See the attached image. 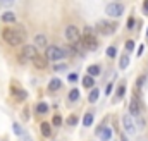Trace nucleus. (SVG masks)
I'll return each mask as SVG.
<instances>
[{
	"label": "nucleus",
	"instance_id": "f257e3e1",
	"mask_svg": "<svg viewBox=\"0 0 148 141\" xmlns=\"http://www.w3.org/2000/svg\"><path fill=\"white\" fill-rule=\"evenodd\" d=\"M2 38L5 43H9L10 47H17V45H23L24 43V38L26 33L19 28V29H14V28H5L2 31Z\"/></svg>",
	"mask_w": 148,
	"mask_h": 141
},
{
	"label": "nucleus",
	"instance_id": "f03ea898",
	"mask_svg": "<svg viewBox=\"0 0 148 141\" xmlns=\"http://www.w3.org/2000/svg\"><path fill=\"white\" fill-rule=\"evenodd\" d=\"M45 57H47L48 60H52V62H59V60H62V59L66 57V53H64V48L55 47V45H50V47H47Z\"/></svg>",
	"mask_w": 148,
	"mask_h": 141
},
{
	"label": "nucleus",
	"instance_id": "7ed1b4c3",
	"mask_svg": "<svg viewBox=\"0 0 148 141\" xmlns=\"http://www.w3.org/2000/svg\"><path fill=\"white\" fill-rule=\"evenodd\" d=\"M86 50H95L97 47H98V41H97V38L93 33H90V31H84V35L81 36V40H77Z\"/></svg>",
	"mask_w": 148,
	"mask_h": 141
},
{
	"label": "nucleus",
	"instance_id": "20e7f679",
	"mask_svg": "<svg viewBox=\"0 0 148 141\" xmlns=\"http://www.w3.org/2000/svg\"><path fill=\"white\" fill-rule=\"evenodd\" d=\"M36 47L35 45H24L21 53H19V62H26V60H31L35 55H36Z\"/></svg>",
	"mask_w": 148,
	"mask_h": 141
},
{
	"label": "nucleus",
	"instance_id": "39448f33",
	"mask_svg": "<svg viewBox=\"0 0 148 141\" xmlns=\"http://www.w3.org/2000/svg\"><path fill=\"white\" fill-rule=\"evenodd\" d=\"M115 28H117V24L112 23V21H98V23H97V29H98L102 35H112V33L115 31Z\"/></svg>",
	"mask_w": 148,
	"mask_h": 141
},
{
	"label": "nucleus",
	"instance_id": "423d86ee",
	"mask_svg": "<svg viewBox=\"0 0 148 141\" xmlns=\"http://www.w3.org/2000/svg\"><path fill=\"white\" fill-rule=\"evenodd\" d=\"M129 115H133V117L141 115V102H140V97L136 93H134V97H133V100L129 103Z\"/></svg>",
	"mask_w": 148,
	"mask_h": 141
},
{
	"label": "nucleus",
	"instance_id": "0eeeda50",
	"mask_svg": "<svg viewBox=\"0 0 148 141\" xmlns=\"http://www.w3.org/2000/svg\"><path fill=\"white\" fill-rule=\"evenodd\" d=\"M122 10H124V7H122L121 3H117V2L109 3V5L105 7V14H107V16H112V17H119V16L122 14Z\"/></svg>",
	"mask_w": 148,
	"mask_h": 141
},
{
	"label": "nucleus",
	"instance_id": "6e6552de",
	"mask_svg": "<svg viewBox=\"0 0 148 141\" xmlns=\"http://www.w3.org/2000/svg\"><path fill=\"white\" fill-rule=\"evenodd\" d=\"M64 35H66V38H67L69 41H73V43H76V41L81 38V33H79V29H77L76 26H67L66 31H64Z\"/></svg>",
	"mask_w": 148,
	"mask_h": 141
},
{
	"label": "nucleus",
	"instance_id": "1a4fd4ad",
	"mask_svg": "<svg viewBox=\"0 0 148 141\" xmlns=\"http://www.w3.org/2000/svg\"><path fill=\"white\" fill-rule=\"evenodd\" d=\"M122 124H124V129L127 131V133H136V124H134V119H133V115H124L122 117Z\"/></svg>",
	"mask_w": 148,
	"mask_h": 141
},
{
	"label": "nucleus",
	"instance_id": "9d476101",
	"mask_svg": "<svg viewBox=\"0 0 148 141\" xmlns=\"http://www.w3.org/2000/svg\"><path fill=\"white\" fill-rule=\"evenodd\" d=\"M31 62H33V66H35L36 69H45V67H47V64H48V59H47L45 55L36 53V55L31 59Z\"/></svg>",
	"mask_w": 148,
	"mask_h": 141
},
{
	"label": "nucleus",
	"instance_id": "9b49d317",
	"mask_svg": "<svg viewBox=\"0 0 148 141\" xmlns=\"http://www.w3.org/2000/svg\"><path fill=\"white\" fill-rule=\"evenodd\" d=\"M97 134L100 136L102 141H109L112 138V129L109 127V126H100V127L97 129Z\"/></svg>",
	"mask_w": 148,
	"mask_h": 141
},
{
	"label": "nucleus",
	"instance_id": "f8f14e48",
	"mask_svg": "<svg viewBox=\"0 0 148 141\" xmlns=\"http://www.w3.org/2000/svg\"><path fill=\"white\" fill-rule=\"evenodd\" d=\"M10 91L14 93V97H16L17 100H26V98H28V93H26L23 88H17V86H14V84L10 86Z\"/></svg>",
	"mask_w": 148,
	"mask_h": 141
},
{
	"label": "nucleus",
	"instance_id": "ddd939ff",
	"mask_svg": "<svg viewBox=\"0 0 148 141\" xmlns=\"http://www.w3.org/2000/svg\"><path fill=\"white\" fill-rule=\"evenodd\" d=\"M35 47H36V48H45V47H47V36L45 35L35 36Z\"/></svg>",
	"mask_w": 148,
	"mask_h": 141
},
{
	"label": "nucleus",
	"instance_id": "4468645a",
	"mask_svg": "<svg viewBox=\"0 0 148 141\" xmlns=\"http://www.w3.org/2000/svg\"><path fill=\"white\" fill-rule=\"evenodd\" d=\"M60 88H62V81L57 79V77H53V79L50 81V84H48V90H50V91H57V90H60Z\"/></svg>",
	"mask_w": 148,
	"mask_h": 141
},
{
	"label": "nucleus",
	"instance_id": "2eb2a0df",
	"mask_svg": "<svg viewBox=\"0 0 148 141\" xmlns=\"http://www.w3.org/2000/svg\"><path fill=\"white\" fill-rule=\"evenodd\" d=\"M40 129H41V134H43L45 138H48V136L52 134V126H50L48 122H41V124H40Z\"/></svg>",
	"mask_w": 148,
	"mask_h": 141
},
{
	"label": "nucleus",
	"instance_id": "dca6fc26",
	"mask_svg": "<svg viewBox=\"0 0 148 141\" xmlns=\"http://www.w3.org/2000/svg\"><path fill=\"white\" fill-rule=\"evenodd\" d=\"M2 21H3V23H14V21H16V14L10 12V10H7V12L2 14Z\"/></svg>",
	"mask_w": 148,
	"mask_h": 141
},
{
	"label": "nucleus",
	"instance_id": "f3484780",
	"mask_svg": "<svg viewBox=\"0 0 148 141\" xmlns=\"http://www.w3.org/2000/svg\"><path fill=\"white\" fill-rule=\"evenodd\" d=\"M91 124H93V114L91 112H86L84 117H83V126L84 127H90Z\"/></svg>",
	"mask_w": 148,
	"mask_h": 141
},
{
	"label": "nucleus",
	"instance_id": "a211bd4d",
	"mask_svg": "<svg viewBox=\"0 0 148 141\" xmlns=\"http://www.w3.org/2000/svg\"><path fill=\"white\" fill-rule=\"evenodd\" d=\"M98 97H100V90H98V88H95V90L90 93V97H88V102H90V103H95V102L98 100Z\"/></svg>",
	"mask_w": 148,
	"mask_h": 141
},
{
	"label": "nucleus",
	"instance_id": "6ab92c4d",
	"mask_svg": "<svg viewBox=\"0 0 148 141\" xmlns=\"http://www.w3.org/2000/svg\"><path fill=\"white\" fill-rule=\"evenodd\" d=\"M129 66V55H122L119 59V69H126Z\"/></svg>",
	"mask_w": 148,
	"mask_h": 141
},
{
	"label": "nucleus",
	"instance_id": "aec40b11",
	"mask_svg": "<svg viewBox=\"0 0 148 141\" xmlns=\"http://www.w3.org/2000/svg\"><path fill=\"white\" fill-rule=\"evenodd\" d=\"M83 84H84V88H93V84H95L93 76H84L83 77Z\"/></svg>",
	"mask_w": 148,
	"mask_h": 141
},
{
	"label": "nucleus",
	"instance_id": "412c9836",
	"mask_svg": "<svg viewBox=\"0 0 148 141\" xmlns=\"http://www.w3.org/2000/svg\"><path fill=\"white\" fill-rule=\"evenodd\" d=\"M47 112H48V105H47L45 102H40L36 105V114H41V115H43V114H47Z\"/></svg>",
	"mask_w": 148,
	"mask_h": 141
},
{
	"label": "nucleus",
	"instance_id": "4be33fe9",
	"mask_svg": "<svg viewBox=\"0 0 148 141\" xmlns=\"http://www.w3.org/2000/svg\"><path fill=\"white\" fill-rule=\"evenodd\" d=\"M124 95H126V84H119V88H117V91H115V100L122 98Z\"/></svg>",
	"mask_w": 148,
	"mask_h": 141
},
{
	"label": "nucleus",
	"instance_id": "5701e85b",
	"mask_svg": "<svg viewBox=\"0 0 148 141\" xmlns=\"http://www.w3.org/2000/svg\"><path fill=\"white\" fill-rule=\"evenodd\" d=\"M100 74V66H90L88 67V76H98Z\"/></svg>",
	"mask_w": 148,
	"mask_h": 141
},
{
	"label": "nucleus",
	"instance_id": "b1692460",
	"mask_svg": "<svg viewBox=\"0 0 148 141\" xmlns=\"http://www.w3.org/2000/svg\"><path fill=\"white\" fill-rule=\"evenodd\" d=\"M77 98H79V91L74 88V90H71V91H69V100H71V102H76Z\"/></svg>",
	"mask_w": 148,
	"mask_h": 141
},
{
	"label": "nucleus",
	"instance_id": "393cba45",
	"mask_svg": "<svg viewBox=\"0 0 148 141\" xmlns=\"http://www.w3.org/2000/svg\"><path fill=\"white\" fill-rule=\"evenodd\" d=\"M52 124L59 127V126L62 124V117H60V115H53V119H52Z\"/></svg>",
	"mask_w": 148,
	"mask_h": 141
},
{
	"label": "nucleus",
	"instance_id": "a878e982",
	"mask_svg": "<svg viewBox=\"0 0 148 141\" xmlns=\"http://www.w3.org/2000/svg\"><path fill=\"white\" fill-rule=\"evenodd\" d=\"M115 53H117V50H115V47H109L107 48V57H115Z\"/></svg>",
	"mask_w": 148,
	"mask_h": 141
},
{
	"label": "nucleus",
	"instance_id": "bb28decb",
	"mask_svg": "<svg viewBox=\"0 0 148 141\" xmlns=\"http://www.w3.org/2000/svg\"><path fill=\"white\" fill-rule=\"evenodd\" d=\"M76 124H77V117H74V115L67 117V126H76Z\"/></svg>",
	"mask_w": 148,
	"mask_h": 141
},
{
	"label": "nucleus",
	"instance_id": "cd10ccee",
	"mask_svg": "<svg viewBox=\"0 0 148 141\" xmlns=\"http://www.w3.org/2000/svg\"><path fill=\"white\" fill-rule=\"evenodd\" d=\"M126 48L131 52V50L134 48V41H133V40H127V41H126Z\"/></svg>",
	"mask_w": 148,
	"mask_h": 141
},
{
	"label": "nucleus",
	"instance_id": "c85d7f7f",
	"mask_svg": "<svg viewBox=\"0 0 148 141\" xmlns=\"http://www.w3.org/2000/svg\"><path fill=\"white\" fill-rule=\"evenodd\" d=\"M12 126H14V133H16V134H23V129H21L19 124H12Z\"/></svg>",
	"mask_w": 148,
	"mask_h": 141
},
{
	"label": "nucleus",
	"instance_id": "c756f323",
	"mask_svg": "<svg viewBox=\"0 0 148 141\" xmlns=\"http://www.w3.org/2000/svg\"><path fill=\"white\" fill-rule=\"evenodd\" d=\"M112 90H114V86H112V83H109V84H107V88H105V93H107V95H110Z\"/></svg>",
	"mask_w": 148,
	"mask_h": 141
},
{
	"label": "nucleus",
	"instance_id": "7c9ffc66",
	"mask_svg": "<svg viewBox=\"0 0 148 141\" xmlns=\"http://www.w3.org/2000/svg\"><path fill=\"white\" fill-rule=\"evenodd\" d=\"M53 69L55 70H64L66 69V66H64V64H57V66H53Z\"/></svg>",
	"mask_w": 148,
	"mask_h": 141
},
{
	"label": "nucleus",
	"instance_id": "2f4dec72",
	"mask_svg": "<svg viewBox=\"0 0 148 141\" xmlns=\"http://www.w3.org/2000/svg\"><path fill=\"white\" fill-rule=\"evenodd\" d=\"M0 3H2V5H12L14 0H0Z\"/></svg>",
	"mask_w": 148,
	"mask_h": 141
},
{
	"label": "nucleus",
	"instance_id": "473e14b6",
	"mask_svg": "<svg viewBox=\"0 0 148 141\" xmlns=\"http://www.w3.org/2000/svg\"><path fill=\"white\" fill-rule=\"evenodd\" d=\"M143 12L148 16V0H145V2H143Z\"/></svg>",
	"mask_w": 148,
	"mask_h": 141
},
{
	"label": "nucleus",
	"instance_id": "72a5a7b5",
	"mask_svg": "<svg viewBox=\"0 0 148 141\" xmlns=\"http://www.w3.org/2000/svg\"><path fill=\"white\" fill-rule=\"evenodd\" d=\"M134 26V17H129V21H127V28H133Z\"/></svg>",
	"mask_w": 148,
	"mask_h": 141
},
{
	"label": "nucleus",
	"instance_id": "f704fd0d",
	"mask_svg": "<svg viewBox=\"0 0 148 141\" xmlns=\"http://www.w3.org/2000/svg\"><path fill=\"white\" fill-rule=\"evenodd\" d=\"M23 119H26V120L29 119V114H28V108H24V110H23Z\"/></svg>",
	"mask_w": 148,
	"mask_h": 141
},
{
	"label": "nucleus",
	"instance_id": "c9c22d12",
	"mask_svg": "<svg viewBox=\"0 0 148 141\" xmlns=\"http://www.w3.org/2000/svg\"><path fill=\"white\" fill-rule=\"evenodd\" d=\"M76 79H77V76H76V74H71V76H69V81H76Z\"/></svg>",
	"mask_w": 148,
	"mask_h": 141
},
{
	"label": "nucleus",
	"instance_id": "e433bc0d",
	"mask_svg": "<svg viewBox=\"0 0 148 141\" xmlns=\"http://www.w3.org/2000/svg\"><path fill=\"white\" fill-rule=\"evenodd\" d=\"M121 141H127V138H126V136H124L122 133H121Z\"/></svg>",
	"mask_w": 148,
	"mask_h": 141
},
{
	"label": "nucleus",
	"instance_id": "4c0bfd02",
	"mask_svg": "<svg viewBox=\"0 0 148 141\" xmlns=\"http://www.w3.org/2000/svg\"><path fill=\"white\" fill-rule=\"evenodd\" d=\"M147 36H148V29H147Z\"/></svg>",
	"mask_w": 148,
	"mask_h": 141
}]
</instances>
